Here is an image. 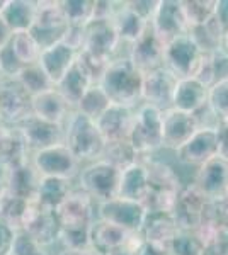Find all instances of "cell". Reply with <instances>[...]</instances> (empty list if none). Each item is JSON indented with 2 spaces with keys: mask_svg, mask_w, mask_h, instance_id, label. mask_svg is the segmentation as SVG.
<instances>
[{
  "mask_svg": "<svg viewBox=\"0 0 228 255\" xmlns=\"http://www.w3.org/2000/svg\"><path fill=\"white\" fill-rule=\"evenodd\" d=\"M15 235H17V230L0 221V255H10Z\"/></svg>",
  "mask_w": 228,
  "mask_h": 255,
  "instance_id": "obj_49",
  "label": "cell"
},
{
  "mask_svg": "<svg viewBox=\"0 0 228 255\" xmlns=\"http://www.w3.org/2000/svg\"><path fill=\"white\" fill-rule=\"evenodd\" d=\"M15 79H17L19 84L27 90V94L31 97H34L41 92H46V90L55 87V84L49 80V77L44 73V70L39 67V63L24 67Z\"/></svg>",
  "mask_w": 228,
  "mask_h": 255,
  "instance_id": "obj_38",
  "label": "cell"
},
{
  "mask_svg": "<svg viewBox=\"0 0 228 255\" xmlns=\"http://www.w3.org/2000/svg\"><path fill=\"white\" fill-rule=\"evenodd\" d=\"M34 14L36 2H32V0H5V5L0 12L2 19L5 20L12 32L31 29Z\"/></svg>",
  "mask_w": 228,
  "mask_h": 255,
  "instance_id": "obj_32",
  "label": "cell"
},
{
  "mask_svg": "<svg viewBox=\"0 0 228 255\" xmlns=\"http://www.w3.org/2000/svg\"><path fill=\"white\" fill-rule=\"evenodd\" d=\"M31 162V153L17 126L0 125V170L20 167Z\"/></svg>",
  "mask_w": 228,
  "mask_h": 255,
  "instance_id": "obj_24",
  "label": "cell"
},
{
  "mask_svg": "<svg viewBox=\"0 0 228 255\" xmlns=\"http://www.w3.org/2000/svg\"><path fill=\"white\" fill-rule=\"evenodd\" d=\"M148 192V170L142 160H138L133 165L126 167L119 174V187L118 196L123 199L142 203Z\"/></svg>",
  "mask_w": 228,
  "mask_h": 255,
  "instance_id": "obj_30",
  "label": "cell"
},
{
  "mask_svg": "<svg viewBox=\"0 0 228 255\" xmlns=\"http://www.w3.org/2000/svg\"><path fill=\"white\" fill-rule=\"evenodd\" d=\"M17 128L26 139V145L31 155L39 150H44V148L55 146L58 143H63V126L43 121V119L36 118L34 114L24 119Z\"/></svg>",
  "mask_w": 228,
  "mask_h": 255,
  "instance_id": "obj_22",
  "label": "cell"
},
{
  "mask_svg": "<svg viewBox=\"0 0 228 255\" xmlns=\"http://www.w3.org/2000/svg\"><path fill=\"white\" fill-rule=\"evenodd\" d=\"M147 213V208L142 203L123 199L119 196L97 204V218L121 226V228L128 230L131 233L140 232Z\"/></svg>",
  "mask_w": 228,
  "mask_h": 255,
  "instance_id": "obj_15",
  "label": "cell"
},
{
  "mask_svg": "<svg viewBox=\"0 0 228 255\" xmlns=\"http://www.w3.org/2000/svg\"><path fill=\"white\" fill-rule=\"evenodd\" d=\"M31 163L41 177H56V179H67L73 182L82 167L80 162L72 155V151L65 146V143H58L55 146L32 153Z\"/></svg>",
  "mask_w": 228,
  "mask_h": 255,
  "instance_id": "obj_9",
  "label": "cell"
},
{
  "mask_svg": "<svg viewBox=\"0 0 228 255\" xmlns=\"http://www.w3.org/2000/svg\"><path fill=\"white\" fill-rule=\"evenodd\" d=\"M109 106H111L109 97H107L104 90L101 89V85L95 84L92 87H89V90L84 94V97H82L80 102L77 104L75 111H78V113L84 114L87 118H90L92 121H95Z\"/></svg>",
  "mask_w": 228,
  "mask_h": 255,
  "instance_id": "obj_39",
  "label": "cell"
},
{
  "mask_svg": "<svg viewBox=\"0 0 228 255\" xmlns=\"http://www.w3.org/2000/svg\"><path fill=\"white\" fill-rule=\"evenodd\" d=\"M10 255H60L58 252L51 249H46L41 244H38L36 240H32L31 237L26 235L24 232H17L14 240V245H12V252Z\"/></svg>",
  "mask_w": 228,
  "mask_h": 255,
  "instance_id": "obj_45",
  "label": "cell"
},
{
  "mask_svg": "<svg viewBox=\"0 0 228 255\" xmlns=\"http://www.w3.org/2000/svg\"><path fill=\"white\" fill-rule=\"evenodd\" d=\"M222 48H223V51L228 53V32L225 36H223V43H222Z\"/></svg>",
  "mask_w": 228,
  "mask_h": 255,
  "instance_id": "obj_57",
  "label": "cell"
},
{
  "mask_svg": "<svg viewBox=\"0 0 228 255\" xmlns=\"http://www.w3.org/2000/svg\"><path fill=\"white\" fill-rule=\"evenodd\" d=\"M9 48L12 49L14 56L19 60V63L22 67H29V65H34L39 61L41 46L34 39V36L31 34V31L12 32L9 39Z\"/></svg>",
  "mask_w": 228,
  "mask_h": 255,
  "instance_id": "obj_35",
  "label": "cell"
},
{
  "mask_svg": "<svg viewBox=\"0 0 228 255\" xmlns=\"http://www.w3.org/2000/svg\"><path fill=\"white\" fill-rule=\"evenodd\" d=\"M135 109L136 108L111 104L101 116L95 119L99 133H101L106 143L130 139V133L135 121Z\"/></svg>",
  "mask_w": 228,
  "mask_h": 255,
  "instance_id": "obj_21",
  "label": "cell"
},
{
  "mask_svg": "<svg viewBox=\"0 0 228 255\" xmlns=\"http://www.w3.org/2000/svg\"><path fill=\"white\" fill-rule=\"evenodd\" d=\"M84 34L82 51L90 53L97 58L113 61L121 56H128L130 53V46L119 41L111 19H92L85 26Z\"/></svg>",
  "mask_w": 228,
  "mask_h": 255,
  "instance_id": "obj_7",
  "label": "cell"
},
{
  "mask_svg": "<svg viewBox=\"0 0 228 255\" xmlns=\"http://www.w3.org/2000/svg\"><path fill=\"white\" fill-rule=\"evenodd\" d=\"M142 82L143 73L128 56H121L111 61L99 85L109 97L111 104L136 108L142 104Z\"/></svg>",
  "mask_w": 228,
  "mask_h": 255,
  "instance_id": "obj_2",
  "label": "cell"
},
{
  "mask_svg": "<svg viewBox=\"0 0 228 255\" xmlns=\"http://www.w3.org/2000/svg\"><path fill=\"white\" fill-rule=\"evenodd\" d=\"M10 36H12V31L9 29V26L5 24V20L2 19V15H0V49L9 43Z\"/></svg>",
  "mask_w": 228,
  "mask_h": 255,
  "instance_id": "obj_53",
  "label": "cell"
},
{
  "mask_svg": "<svg viewBox=\"0 0 228 255\" xmlns=\"http://www.w3.org/2000/svg\"><path fill=\"white\" fill-rule=\"evenodd\" d=\"M60 255H99V254L94 252L92 249H85V250H63Z\"/></svg>",
  "mask_w": 228,
  "mask_h": 255,
  "instance_id": "obj_54",
  "label": "cell"
},
{
  "mask_svg": "<svg viewBox=\"0 0 228 255\" xmlns=\"http://www.w3.org/2000/svg\"><path fill=\"white\" fill-rule=\"evenodd\" d=\"M92 80L89 79V75L84 72V68L78 65V61L75 60V63L72 65V68L65 73V77L55 85L58 92L61 94L70 106L73 109L77 108V104L80 102V99L84 97V94L89 90V87H92Z\"/></svg>",
  "mask_w": 228,
  "mask_h": 255,
  "instance_id": "obj_31",
  "label": "cell"
},
{
  "mask_svg": "<svg viewBox=\"0 0 228 255\" xmlns=\"http://www.w3.org/2000/svg\"><path fill=\"white\" fill-rule=\"evenodd\" d=\"M208 201V197H205L193 182L181 187L171 211L179 232H196L200 228Z\"/></svg>",
  "mask_w": 228,
  "mask_h": 255,
  "instance_id": "obj_13",
  "label": "cell"
},
{
  "mask_svg": "<svg viewBox=\"0 0 228 255\" xmlns=\"http://www.w3.org/2000/svg\"><path fill=\"white\" fill-rule=\"evenodd\" d=\"M193 184L208 199H217L228 192V162L215 157L196 168Z\"/></svg>",
  "mask_w": 228,
  "mask_h": 255,
  "instance_id": "obj_23",
  "label": "cell"
},
{
  "mask_svg": "<svg viewBox=\"0 0 228 255\" xmlns=\"http://www.w3.org/2000/svg\"><path fill=\"white\" fill-rule=\"evenodd\" d=\"M208 106L220 121L228 118V79L208 89Z\"/></svg>",
  "mask_w": 228,
  "mask_h": 255,
  "instance_id": "obj_42",
  "label": "cell"
},
{
  "mask_svg": "<svg viewBox=\"0 0 228 255\" xmlns=\"http://www.w3.org/2000/svg\"><path fill=\"white\" fill-rule=\"evenodd\" d=\"M181 7L191 29L213 17L217 0H181Z\"/></svg>",
  "mask_w": 228,
  "mask_h": 255,
  "instance_id": "obj_41",
  "label": "cell"
},
{
  "mask_svg": "<svg viewBox=\"0 0 228 255\" xmlns=\"http://www.w3.org/2000/svg\"><path fill=\"white\" fill-rule=\"evenodd\" d=\"M222 126H223V128H227V129H228V118H227V119H223V121H222Z\"/></svg>",
  "mask_w": 228,
  "mask_h": 255,
  "instance_id": "obj_58",
  "label": "cell"
},
{
  "mask_svg": "<svg viewBox=\"0 0 228 255\" xmlns=\"http://www.w3.org/2000/svg\"><path fill=\"white\" fill-rule=\"evenodd\" d=\"M140 244L142 238L138 233H131L101 218H97L90 228V249L99 255H111L124 249L136 250Z\"/></svg>",
  "mask_w": 228,
  "mask_h": 255,
  "instance_id": "obj_11",
  "label": "cell"
},
{
  "mask_svg": "<svg viewBox=\"0 0 228 255\" xmlns=\"http://www.w3.org/2000/svg\"><path fill=\"white\" fill-rule=\"evenodd\" d=\"M126 2L128 7L136 15H140L145 22H150L153 17V12H155L157 5H159V0H126Z\"/></svg>",
  "mask_w": 228,
  "mask_h": 255,
  "instance_id": "obj_47",
  "label": "cell"
},
{
  "mask_svg": "<svg viewBox=\"0 0 228 255\" xmlns=\"http://www.w3.org/2000/svg\"><path fill=\"white\" fill-rule=\"evenodd\" d=\"M210 208L215 220L222 226H228V192L217 199H210Z\"/></svg>",
  "mask_w": 228,
  "mask_h": 255,
  "instance_id": "obj_48",
  "label": "cell"
},
{
  "mask_svg": "<svg viewBox=\"0 0 228 255\" xmlns=\"http://www.w3.org/2000/svg\"><path fill=\"white\" fill-rule=\"evenodd\" d=\"M68 26H87L94 19V0H60Z\"/></svg>",
  "mask_w": 228,
  "mask_h": 255,
  "instance_id": "obj_40",
  "label": "cell"
},
{
  "mask_svg": "<svg viewBox=\"0 0 228 255\" xmlns=\"http://www.w3.org/2000/svg\"><path fill=\"white\" fill-rule=\"evenodd\" d=\"M133 254H135V250H131V249H124V250H119V252L111 254V255H133Z\"/></svg>",
  "mask_w": 228,
  "mask_h": 255,
  "instance_id": "obj_56",
  "label": "cell"
},
{
  "mask_svg": "<svg viewBox=\"0 0 228 255\" xmlns=\"http://www.w3.org/2000/svg\"><path fill=\"white\" fill-rule=\"evenodd\" d=\"M75 111L67 102V99L61 96L56 87L41 92L32 97V114L43 121L53 123V125L63 126L67 118Z\"/></svg>",
  "mask_w": 228,
  "mask_h": 255,
  "instance_id": "obj_26",
  "label": "cell"
},
{
  "mask_svg": "<svg viewBox=\"0 0 228 255\" xmlns=\"http://www.w3.org/2000/svg\"><path fill=\"white\" fill-rule=\"evenodd\" d=\"M133 255H172L169 250H160V249H155V247H150L147 244H140L138 249L135 250Z\"/></svg>",
  "mask_w": 228,
  "mask_h": 255,
  "instance_id": "obj_52",
  "label": "cell"
},
{
  "mask_svg": "<svg viewBox=\"0 0 228 255\" xmlns=\"http://www.w3.org/2000/svg\"><path fill=\"white\" fill-rule=\"evenodd\" d=\"M63 250L90 249V228L97 220V203L77 186L56 209Z\"/></svg>",
  "mask_w": 228,
  "mask_h": 255,
  "instance_id": "obj_1",
  "label": "cell"
},
{
  "mask_svg": "<svg viewBox=\"0 0 228 255\" xmlns=\"http://www.w3.org/2000/svg\"><path fill=\"white\" fill-rule=\"evenodd\" d=\"M208 106V87L203 85L194 77L177 80L176 90H174L172 108L188 114H198L201 109Z\"/></svg>",
  "mask_w": 228,
  "mask_h": 255,
  "instance_id": "obj_25",
  "label": "cell"
},
{
  "mask_svg": "<svg viewBox=\"0 0 228 255\" xmlns=\"http://www.w3.org/2000/svg\"><path fill=\"white\" fill-rule=\"evenodd\" d=\"M162 113L164 111L145 102L136 106L133 128L128 141L131 143L140 158L162 150Z\"/></svg>",
  "mask_w": 228,
  "mask_h": 255,
  "instance_id": "obj_4",
  "label": "cell"
},
{
  "mask_svg": "<svg viewBox=\"0 0 228 255\" xmlns=\"http://www.w3.org/2000/svg\"><path fill=\"white\" fill-rule=\"evenodd\" d=\"M63 143L72 151L73 157L80 162V165L101 158L106 145L95 121L80 114L78 111H72V114L65 121Z\"/></svg>",
  "mask_w": 228,
  "mask_h": 255,
  "instance_id": "obj_3",
  "label": "cell"
},
{
  "mask_svg": "<svg viewBox=\"0 0 228 255\" xmlns=\"http://www.w3.org/2000/svg\"><path fill=\"white\" fill-rule=\"evenodd\" d=\"M0 125H2V123H0Z\"/></svg>",
  "mask_w": 228,
  "mask_h": 255,
  "instance_id": "obj_60",
  "label": "cell"
},
{
  "mask_svg": "<svg viewBox=\"0 0 228 255\" xmlns=\"http://www.w3.org/2000/svg\"><path fill=\"white\" fill-rule=\"evenodd\" d=\"M68 22L60 7V0H38L36 14L31 26V34L38 41L41 49L51 46L63 39Z\"/></svg>",
  "mask_w": 228,
  "mask_h": 255,
  "instance_id": "obj_8",
  "label": "cell"
},
{
  "mask_svg": "<svg viewBox=\"0 0 228 255\" xmlns=\"http://www.w3.org/2000/svg\"><path fill=\"white\" fill-rule=\"evenodd\" d=\"M5 175V189L12 192L14 196L20 197V199L27 201H36L38 196V189L41 182V175L38 174L32 163H24L20 167L10 168V170L3 172Z\"/></svg>",
  "mask_w": 228,
  "mask_h": 255,
  "instance_id": "obj_29",
  "label": "cell"
},
{
  "mask_svg": "<svg viewBox=\"0 0 228 255\" xmlns=\"http://www.w3.org/2000/svg\"><path fill=\"white\" fill-rule=\"evenodd\" d=\"M169 252L172 255H203V244L194 232H179Z\"/></svg>",
  "mask_w": 228,
  "mask_h": 255,
  "instance_id": "obj_43",
  "label": "cell"
},
{
  "mask_svg": "<svg viewBox=\"0 0 228 255\" xmlns=\"http://www.w3.org/2000/svg\"><path fill=\"white\" fill-rule=\"evenodd\" d=\"M3 79V73H2V70H0V80H2Z\"/></svg>",
  "mask_w": 228,
  "mask_h": 255,
  "instance_id": "obj_59",
  "label": "cell"
},
{
  "mask_svg": "<svg viewBox=\"0 0 228 255\" xmlns=\"http://www.w3.org/2000/svg\"><path fill=\"white\" fill-rule=\"evenodd\" d=\"M176 85L177 79L164 67L143 73L142 102L150 104L160 111L171 109Z\"/></svg>",
  "mask_w": 228,
  "mask_h": 255,
  "instance_id": "obj_18",
  "label": "cell"
},
{
  "mask_svg": "<svg viewBox=\"0 0 228 255\" xmlns=\"http://www.w3.org/2000/svg\"><path fill=\"white\" fill-rule=\"evenodd\" d=\"M210 63L211 70H213L215 84L228 79V53L223 51V48L210 53Z\"/></svg>",
  "mask_w": 228,
  "mask_h": 255,
  "instance_id": "obj_46",
  "label": "cell"
},
{
  "mask_svg": "<svg viewBox=\"0 0 228 255\" xmlns=\"http://www.w3.org/2000/svg\"><path fill=\"white\" fill-rule=\"evenodd\" d=\"M217 157L228 162V129L220 125L218 128V153Z\"/></svg>",
  "mask_w": 228,
  "mask_h": 255,
  "instance_id": "obj_51",
  "label": "cell"
},
{
  "mask_svg": "<svg viewBox=\"0 0 228 255\" xmlns=\"http://www.w3.org/2000/svg\"><path fill=\"white\" fill-rule=\"evenodd\" d=\"M77 56V51H73L72 48L67 46L63 41H58V43L51 44V46L41 49L38 63L44 70V73L49 77V80L56 85L65 77V73L72 68Z\"/></svg>",
  "mask_w": 228,
  "mask_h": 255,
  "instance_id": "obj_27",
  "label": "cell"
},
{
  "mask_svg": "<svg viewBox=\"0 0 228 255\" xmlns=\"http://www.w3.org/2000/svg\"><path fill=\"white\" fill-rule=\"evenodd\" d=\"M177 233H179V228L171 213L148 211L138 235L143 244L160 250H169Z\"/></svg>",
  "mask_w": 228,
  "mask_h": 255,
  "instance_id": "obj_20",
  "label": "cell"
},
{
  "mask_svg": "<svg viewBox=\"0 0 228 255\" xmlns=\"http://www.w3.org/2000/svg\"><path fill=\"white\" fill-rule=\"evenodd\" d=\"M119 174L121 170L99 158L80 167L75 179V186L99 204L118 196Z\"/></svg>",
  "mask_w": 228,
  "mask_h": 255,
  "instance_id": "obj_5",
  "label": "cell"
},
{
  "mask_svg": "<svg viewBox=\"0 0 228 255\" xmlns=\"http://www.w3.org/2000/svg\"><path fill=\"white\" fill-rule=\"evenodd\" d=\"M189 36L203 53H213L222 48L225 32H223V29L218 24V20L215 19V15H213V17L210 20H206L205 24L191 27Z\"/></svg>",
  "mask_w": 228,
  "mask_h": 255,
  "instance_id": "obj_34",
  "label": "cell"
},
{
  "mask_svg": "<svg viewBox=\"0 0 228 255\" xmlns=\"http://www.w3.org/2000/svg\"><path fill=\"white\" fill-rule=\"evenodd\" d=\"M32 114V97L17 79L3 77L0 80V123L19 126Z\"/></svg>",
  "mask_w": 228,
  "mask_h": 255,
  "instance_id": "obj_12",
  "label": "cell"
},
{
  "mask_svg": "<svg viewBox=\"0 0 228 255\" xmlns=\"http://www.w3.org/2000/svg\"><path fill=\"white\" fill-rule=\"evenodd\" d=\"M101 160L111 163L113 167H116L118 170L133 165L140 160L138 153L135 151V148L131 146V143L128 139L124 141H113V143H106L104 150H102Z\"/></svg>",
  "mask_w": 228,
  "mask_h": 255,
  "instance_id": "obj_36",
  "label": "cell"
},
{
  "mask_svg": "<svg viewBox=\"0 0 228 255\" xmlns=\"http://www.w3.org/2000/svg\"><path fill=\"white\" fill-rule=\"evenodd\" d=\"M73 187H75L73 180L56 179V177H41L36 201L49 209H56L67 199V196L73 191Z\"/></svg>",
  "mask_w": 228,
  "mask_h": 255,
  "instance_id": "obj_33",
  "label": "cell"
},
{
  "mask_svg": "<svg viewBox=\"0 0 228 255\" xmlns=\"http://www.w3.org/2000/svg\"><path fill=\"white\" fill-rule=\"evenodd\" d=\"M27 204H29L27 201L14 196L12 192H9L5 189V191L0 194V221H3V223L9 225L10 228L19 232Z\"/></svg>",
  "mask_w": 228,
  "mask_h": 255,
  "instance_id": "obj_37",
  "label": "cell"
},
{
  "mask_svg": "<svg viewBox=\"0 0 228 255\" xmlns=\"http://www.w3.org/2000/svg\"><path fill=\"white\" fill-rule=\"evenodd\" d=\"M164 49L165 44L157 38L150 22L147 24L143 34L130 46L128 58L142 73L152 72L164 67Z\"/></svg>",
  "mask_w": 228,
  "mask_h": 255,
  "instance_id": "obj_19",
  "label": "cell"
},
{
  "mask_svg": "<svg viewBox=\"0 0 228 255\" xmlns=\"http://www.w3.org/2000/svg\"><path fill=\"white\" fill-rule=\"evenodd\" d=\"M5 191V175H3V172L0 170V194Z\"/></svg>",
  "mask_w": 228,
  "mask_h": 255,
  "instance_id": "obj_55",
  "label": "cell"
},
{
  "mask_svg": "<svg viewBox=\"0 0 228 255\" xmlns=\"http://www.w3.org/2000/svg\"><path fill=\"white\" fill-rule=\"evenodd\" d=\"M20 232L29 235L46 249L61 254L63 249L60 245V223H58L56 211L49 209L38 201H31L20 223Z\"/></svg>",
  "mask_w": 228,
  "mask_h": 255,
  "instance_id": "obj_6",
  "label": "cell"
},
{
  "mask_svg": "<svg viewBox=\"0 0 228 255\" xmlns=\"http://www.w3.org/2000/svg\"><path fill=\"white\" fill-rule=\"evenodd\" d=\"M111 24H113L119 41L123 44L131 46L143 34L148 22H145L140 15H136L128 7L126 0H114V10L111 14Z\"/></svg>",
  "mask_w": 228,
  "mask_h": 255,
  "instance_id": "obj_28",
  "label": "cell"
},
{
  "mask_svg": "<svg viewBox=\"0 0 228 255\" xmlns=\"http://www.w3.org/2000/svg\"><path fill=\"white\" fill-rule=\"evenodd\" d=\"M200 129L193 114L177 109H167L162 113V148L176 151Z\"/></svg>",
  "mask_w": 228,
  "mask_h": 255,
  "instance_id": "obj_17",
  "label": "cell"
},
{
  "mask_svg": "<svg viewBox=\"0 0 228 255\" xmlns=\"http://www.w3.org/2000/svg\"><path fill=\"white\" fill-rule=\"evenodd\" d=\"M215 19L218 20L220 27L223 32H228V0H217V7H215Z\"/></svg>",
  "mask_w": 228,
  "mask_h": 255,
  "instance_id": "obj_50",
  "label": "cell"
},
{
  "mask_svg": "<svg viewBox=\"0 0 228 255\" xmlns=\"http://www.w3.org/2000/svg\"><path fill=\"white\" fill-rule=\"evenodd\" d=\"M201 56L203 51L196 46V43L191 39L188 32V34L165 44L164 68H167L177 80L188 79V77L194 75Z\"/></svg>",
  "mask_w": 228,
  "mask_h": 255,
  "instance_id": "obj_14",
  "label": "cell"
},
{
  "mask_svg": "<svg viewBox=\"0 0 228 255\" xmlns=\"http://www.w3.org/2000/svg\"><path fill=\"white\" fill-rule=\"evenodd\" d=\"M203 255H228V226H218L201 240Z\"/></svg>",
  "mask_w": 228,
  "mask_h": 255,
  "instance_id": "obj_44",
  "label": "cell"
},
{
  "mask_svg": "<svg viewBox=\"0 0 228 255\" xmlns=\"http://www.w3.org/2000/svg\"><path fill=\"white\" fill-rule=\"evenodd\" d=\"M150 26L164 44L188 34L189 26L182 12L181 0H159Z\"/></svg>",
  "mask_w": 228,
  "mask_h": 255,
  "instance_id": "obj_16",
  "label": "cell"
},
{
  "mask_svg": "<svg viewBox=\"0 0 228 255\" xmlns=\"http://www.w3.org/2000/svg\"><path fill=\"white\" fill-rule=\"evenodd\" d=\"M218 153V129L200 128L179 150L174 151L177 165L194 174L203 163L215 158Z\"/></svg>",
  "mask_w": 228,
  "mask_h": 255,
  "instance_id": "obj_10",
  "label": "cell"
}]
</instances>
